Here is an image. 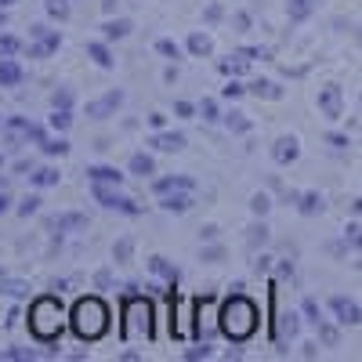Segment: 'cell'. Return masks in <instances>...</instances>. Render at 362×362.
Returning a JSON list of instances; mask_svg holds the SVG:
<instances>
[{
    "label": "cell",
    "mask_w": 362,
    "mask_h": 362,
    "mask_svg": "<svg viewBox=\"0 0 362 362\" xmlns=\"http://www.w3.org/2000/svg\"><path fill=\"white\" fill-rule=\"evenodd\" d=\"M218 326H221V334H225L232 344H243L254 329H257V305H254L250 297H243V290H235L225 305H221Z\"/></svg>",
    "instance_id": "obj_1"
},
{
    "label": "cell",
    "mask_w": 362,
    "mask_h": 362,
    "mask_svg": "<svg viewBox=\"0 0 362 362\" xmlns=\"http://www.w3.org/2000/svg\"><path fill=\"white\" fill-rule=\"evenodd\" d=\"M62 319H66V312L54 297H37L33 305H29V334H33L40 344H54L66 329Z\"/></svg>",
    "instance_id": "obj_2"
},
{
    "label": "cell",
    "mask_w": 362,
    "mask_h": 362,
    "mask_svg": "<svg viewBox=\"0 0 362 362\" xmlns=\"http://www.w3.org/2000/svg\"><path fill=\"white\" fill-rule=\"evenodd\" d=\"M69 326L80 341H98L109 329V308L102 305L98 297H80L73 312H69Z\"/></svg>",
    "instance_id": "obj_3"
},
{
    "label": "cell",
    "mask_w": 362,
    "mask_h": 362,
    "mask_svg": "<svg viewBox=\"0 0 362 362\" xmlns=\"http://www.w3.org/2000/svg\"><path fill=\"white\" fill-rule=\"evenodd\" d=\"M116 189H119V185H102V181H90V196H95L102 206L119 210V214H131V218H138V214H141V206H138L134 199H127V196H119Z\"/></svg>",
    "instance_id": "obj_4"
},
{
    "label": "cell",
    "mask_w": 362,
    "mask_h": 362,
    "mask_svg": "<svg viewBox=\"0 0 362 362\" xmlns=\"http://www.w3.org/2000/svg\"><path fill=\"white\" fill-rule=\"evenodd\" d=\"M4 138H8V145H22V141L40 145L47 134H44L40 124H29V119H22V116H11V119H4Z\"/></svg>",
    "instance_id": "obj_5"
},
{
    "label": "cell",
    "mask_w": 362,
    "mask_h": 362,
    "mask_svg": "<svg viewBox=\"0 0 362 362\" xmlns=\"http://www.w3.org/2000/svg\"><path fill=\"white\" fill-rule=\"evenodd\" d=\"M29 33L37 37V44H29V47H25V54H29V58H44V54L58 51V44H62V37H58V29H47V25H33Z\"/></svg>",
    "instance_id": "obj_6"
},
{
    "label": "cell",
    "mask_w": 362,
    "mask_h": 362,
    "mask_svg": "<svg viewBox=\"0 0 362 362\" xmlns=\"http://www.w3.org/2000/svg\"><path fill=\"white\" fill-rule=\"evenodd\" d=\"M119 105H124V90H109V95H102L98 102H87V116L109 119V116H116Z\"/></svg>",
    "instance_id": "obj_7"
},
{
    "label": "cell",
    "mask_w": 362,
    "mask_h": 362,
    "mask_svg": "<svg viewBox=\"0 0 362 362\" xmlns=\"http://www.w3.org/2000/svg\"><path fill=\"white\" fill-rule=\"evenodd\" d=\"M192 203H196V199H192V189H174V192H163V196H160V206L170 210V214H185Z\"/></svg>",
    "instance_id": "obj_8"
},
{
    "label": "cell",
    "mask_w": 362,
    "mask_h": 362,
    "mask_svg": "<svg viewBox=\"0 0 362 362\" xmlns=\"http://www.w3.org/2000/svg\"><path fill=\"white\" fill-rule=\"evenodd\" d=\"M174 189H196V181L189 174H174V177H156L153 181V192L163 196V192H174Z\"/></svg>",
    "instance_id": "obj_9"
},
{
    "label": "cell",
    "mask_w": 362,
    "mask_h": 362,
    "mask_svg": "<svg viewBox=\"0 0 362 362\" xmlns=\"http://www.w3.org/2000/svg\"><path fill=\"white\" fill-rule=\"evenodd\" d=\"M22 83V66L15 58H0V87H18Z\"/></svg>",
    "instance_id": "obj_10"
},
{
    "label": "cell",
    "mask_w": 362,
    "mask_h": 362,
    "mask_svg": "<svg viewBox=\"0 0 362 362\" xmlns=\"http://www.w3.org/2000/svg\"><path fill=\"white\" fill-rule=\"evenodd\" d=\"M153 145L160 148V153H177V148H185V134H177V131H160L153 138Z\"/></svg>",
    "instance_id": "obj_11"
},
{
    "label": "cell",
    "mask_w": 362,
    "mask_h": 362,
    "mask_svg": "<svg viewBox=\"0 0 362 362\" xmlns=\"http://www.w3.org/2000/svg\"><path fill=\"white\" fill-rule=\"evenodd\" d=\"M87 54L95 58V62H98L102 69H112V66H116V58H112V51H109V44H105V40H90V44H87Z\"/></svg>",
    "instance_id": "obj_12"
},
{
    "label": "cell",
    "mask_w": 362,
    "mask_h": 362,
    "mask_svg": "<svg viewBox=\"0 0 362 362\" xmlns=\"http://www.w3.org/2000/svg\"><path fill=\"white\" fill-rule=\"evenodd\" d=\"M58 177L62 174H58L54 167H37L33 174H29V185L33 189H51V185H58Z\"/></svg>",
    "instance_id": "obj_13"
},
{
    "label": "cell",
    "mask_w": 362,
    "mask_h": 362,
    "mask_svg": "<svg viewBox=\"0 0 362 362\" xmlns=\"http://www.w3.org/2000/svg\"><path fill=\"white\" fill-rule=\"evenodd\" d=\"M127 167H131V174H138V177H153V174H156V160L148 156V153H134Z\"/></svg>",
    "instance_id": "obj_14"
},
{
    "label": "cell",
    "mask_w": 362,
    "mask_h": 362,
    "mask_svg": "<svg viewBox=\"0 0 362 362\" xmlns=\"http://www.w3.org/2000/svg\"><path fill=\"white\" fill-rule=\"evenodd\" d=\"M297 153H300V148H297V138H279V141H276V148H272V156H276L279 163L297 160Z\"/></svg>",
    "instance_id": "obj_15"
},
{
    "label": "cell",
    "mask_w": 362,
    "mask_h": 362,
    "mask_svg": "<svg viewBox=\"0 0 362 362\" xmlns=\"http://www.w3.org/2000/svg\"><path fill=\"white\" fill-rule=\"evenodd\" d=\"M51 228H58V232H80V228H87V218L83 214H58L51 221Z\"/></svg>",
    "instance_id": "obj_16"
},
{
    "label": "cell",
    "mask_w": 362,
    "mask_h": 362,
    "mask_svg": "<svg viewBox=\"0 0 362 362\" xmlns=\"http://www.w3.org/2000/svg\"><path fill=\"white\" fill-rule=\"evenodd\" d=\"M247 62H250V58H247L243 51H239V54H228L218 69H221L225 76H243V73H247Z\"/></svg>",
    "instance_id": "obj_17"
},
{
    "label": "cell",
    "mask_w": 362,
    "mask_h": 362,
    "mask_svg": "<svg viewBox=\"0 0 362 362\" xmlns=\"http://www.w3.org/2000/svg\"><path fill=\"white\" fill-rule=\"evenodd\" d=\"M87 177L90 181H102V185H119V181H124V174H119L116 167H90Z\"/></svg>",
    "instance_id": "obj_18"
},
{
    "label": "cell",
    "mask_w": 362,
    "mask_h": 362,
    "mask_svg": "<svg viewBox=\"0 0 362 362\" xmlns=\"http://www.w3.org/2000/svg\"><path fill=\"white\" fill-rule=\"evenodd\" d=\"M148 268H153L160 279H167V283H177V268H174V264H167V257H160V254H156V257H148Z\"/></svg>",
    "instance_id": "obj_19"
},
{
    "label": "cell",
    "mask_w": 362,
    "mask_h": 362,
    "mask_svg": "<svg viewBox=\"0 0 362 362\" xmlns=\"http://www.w3.org/2000/svg\"><path fill=\"white\" fill-rule=\"evenodd\" d=\"M247 90H250L254 98H279V95H283V90H279L276 83H272V80H250V87H247Z\"/></svg>",
    "instance_id": "obj_20"
},
{
    "label": "cell",
    "mask_w": 362,
    "mask_h": 362,
    "mask_svg": "<svg viewBox=\"0 0 362 362\" xmlns=\"http://www.w3.org/2000/svg\"><path fill=\"white\" fill-rule=\"evenodd\" d=\"M102 33H105V40H119V37L131 33V22H127V18H112V22L102 25Z\"/></svg>",
    "instance_id": "obj_21"
},
{
    "label": "cell",
    "mask_w": 362,
    "mask_h": 362,
    "mask_svg": "<svg viewBox=\"0 0 362 362\" xmlns=\"http://www.w3.org/2000/svg\"><path fill=\"white\" fill-rule=\"evenodd\" d=\"M40 148H44L47 156H66V153H69V141H66L62 134H58V138H44V141H40Z\"/></svg>",
    "instance_id": "obj_22"
},
{
    "label": "cell",
    "mask_w": 362,
    "mask_h": 362,
    "mask_svg": "<svg viewBox=\"0 0 362 362\" xmlns=\"http://www.w3.org/2000/svg\"><path fill=\"white\" fill-rule=\"evenodd\" d=\"M131 254H134V239L131 235H124L119 243L112 247V257H116V264H127L131 261Z\"/></svg>",
    "instance_id": "obj_23"
},
{
    "label": "cell",
    "mask_w": 362,
    "mask_h": 362,
    "mask_svg": "<svg viewBox=\"0 0 362 362\" xmlns=\"http://www.w3.org/2000/svg\"><path fill=\"white\" fill-rule=\"evenodd\" d=\"M47 124H51V131H58V134H66V131H69V124H73V116H69V109H54V112H51V119H47Z\"/></svg>",
    "instance_id": "obj_24"
},
{
    "label": "cell",
    "mask_w": 362,
    "mask_h": 362,
    "mask_svg": "<svg viewBox=\"0 0 362 362\" xmlns=\"http://www.w3.org/2000/svg\"><path fill=\"white\" fill-rule=\"evenodd\" d=\"M0 293H8V297H25V293H29V283H25V279H0Z\"/></svg>",
    "instance_id": "obj_25"
},
{
    "label": "cell",
    "mask_w": 362,
    "mask_h": 362,
    "mask_svg": "<svg viewBox=\"0 0 362 362\" xmlns=\"http://www.w3.org/2000/svg\"><path fill=\"white\" fill-rule=\"evenodd\" d=\"M225 124H228V131H235V134H247V131H250V119H247L243 112H235V109L225 116Z\"/></svg>",
    "instance_id": "obj_26"
},
{
    "label": "cell",
    "mask_w": 362,
    "mask_h": 362,
    "mask_svg": "<svg viewBox=\"0 0 362 362\" xmlns=\"http://www.w3.org/2000/svg\"><path fill=\"white\" fill-rule=\"evenodd\" d=\"M189 51H192L196 58L210 54V37H206V33H192V37H189Z\"/></svg>",
    "instance_id": "obj_27"
},
{
    "label": "cell",
    "mask_w": 362,
    "mask_h": 362,
    "mask_svg": "<svg viewBox=\"0 0 362 362\" xmlns=\"http://www.w3.org/2000/svg\"><path fill=\"white\" fill-rule=\"evenodd\" d=\"M18 51H22L18 37H11V33H4V37H0V58H15Z\"/></svg>",
    "instance_id": "obj_28"
},
{
    "label": "cell",
    "mask_w": 362,
    "mask_h": 362,
    "mask_svg": "<svg viewBox=\"0 0 362 362\" xmlns=\"http://www.w3.org/2000/svg\"><path fill=\"white\" fill-rule=\"evenodd\" d=\"M199 116L206 119V124H214V119H221V109H218V102H214V98H203V102H199Z\"/></svg>",
    "instance_id": "obj_29"
},
{
    "label": "cell",
    "mask_w": 362,
    "mask_h": 362,
    "mask_svg": "<svg viewBox=\"0 0 362 362\" xmlns=\"http://www.w3.org/2000/svg\"><path fill=\"white\" fill-rule=\"evenodd\" d=\"M47 15L58 18V22H66L69 18V0H47Z\"/></svg>",
    "instance_id": "obj_30"
},
{
    "label": "cell",
    "mask_w": 362,
    "mask_h": 362,
    "mask_svg": "<svg viewBox=\"0 0 362 362\" xmlns=\"http://www.w3.org/2000/svg\"><path fill=\"white\" fill-rule=\"evenodd\" d=\"M156 51H160L163 58H170V62H177V58H181V47H177L174 40H156Z\"/></svg>",
    "instance_id": "obj_31"
},
{
    "label": "cell",
    "mask_w": 362,
    "mask_h": 362,
    "mask_svg": "<svg viewBox=\"0 0 362 362\" xmlns=\"http://www.w3.org/2000/svg\"><path fill=\"white\" fill-rule=\"evenodd\" d=\"M51 105H54V109H69V105H73V90H66V87H58L54 95H51Z\"/></svg>",
    "instance_id": "obj_32"
},
{
    "label": "cell",
    "mask_w": 362,
    "mask_h": 362,
    "mask_svg": "<svg viewBox=\"0 0 362 362\" xmlns=\"http://www.w3.org/2000/svg\"><path fill=\"white\" fill-rule=\"evenodd\" d=\"M37 210H40V196H25V199L18 203V214H22V218L37 214Z\"/></svg>",
    "instance_id": "obj_33"
},
{
    "label": "cell",
    "mask_w": 362,
    "mask_h": 362,
    "mask_svg": "<svg viewBox=\"0 0 362 362\" xmlns=\"http://www.w3.org/2000/svg\"><path fill=\"white\" fill-rule=\"evenodd\" d=\"M221 95H225V98H239V95H247V87H243V83H239V80L232 76V80L221 87Z\"/></svg>",
    "instance_id": "obj_34"
},
{
    "label": "cell",
    "mask_w": 362,
    "mask_h": 362,
    "mask_svg": "<svg viewBox=\"0 0 362 362\" xmlns=\"http://www.w3.org/2000/svg\"><path fill=\"white\" fill-rule=\"evenodd\" d=\"M203 18L210 22V25H214V22H221L225 18V8L218 4V0H214V4H206V11H203Z\"/></svg>",
    "instance_id": "obj_35"
},
{
    "label": "cell",
    "mask_w": 362,
    "mask_h": 362,
    "mask_svg": "<svg viewBox=\"0 0 362 362\" xmlns=\"http://www.w3.org/2000/svg\"><path fill=\"white\" fill-rule=\"evenodd\" d=\"M264 239H268V228H264V225H254L250 235H247V243H250V247H261Z\"/></svg>",
    "instance_id": "obj_36"
},
{
    "label": "cell",
    "mask_w": 362,
    "mask_h": 362,
    "mask_svg": "<svg viewBox=\"0 0 362 362\" xmlns=\"http://www.w3.org/2000/svg\"><path fill=\"white\" fill-rule=\"evenodd\" d=\"M250 210H254V214L261 218L264 210H268V196H264V192H254V196H250Z\"/></svg>",
    "instance_id": "obj_37"
},
{
    "label": "cell",
    "mask_w": 362,
    "mask_h": 362,
    "mask_svg": "<svg viewBox=\"0 0 362 362\" xmlns=\"http://www.w3.org/2000/svg\"><path fill=\"white\" fill-rule=\"evenodd\" d=\"M185 358H210V344H206V341H199L196 348H189V351H185Z\"/></svg>",
    "instance_id": "obj_38"
},
{
    "label": "cell",
    "mask_w": 362,
    "mask_h": 362,
    "mask_svg": "<svg viewBox=\"0 0 362 362\" xmlns=\"http://www.w3.org/2000/svg\"><path fill=\"white\" fill-rule=\"evenodd\" d=\"M334 308L344 315V322H355V319H358V315H355V308H351V305H344V300H334Z\"/></svg>",
    "instance_id": "obj_39"
},
{
    "label": "cell",
    "mask_w": 362,
    "mask_h": 362,
    "mask_svg": "<svg viewBox=\"0 0 362 362\" xmlns=\"http://www.w3.org/2000/svg\"><path fill=\"white\" fill-rule=\"evenodd\" d=\"M174 112H177V116H192V112H199V105H192V102H174Z\"/></svg>",
    "instance_id": "obj_40"
},
{
    "label": "cell",
    "mask_w": 362,
    "mask_h": 362,
    "mask_svg": "<svg viewBox=\"0 0 362 362\" xmlns=\"http://www.w3.org/2000/svg\"><path fill=\"white\" fill-rule=\"evenodd\" d=\"M0 358H33V351H25V348H8V351H0Z\"/></svg>",
    "instance_id": "obj_41"
},
{
    "label": "cell",
    "mask_w": 362,
    "mask_h": 362,
    "mask_svg": "<svg viewBox=\"0 0 362 362\" xmlns=\"http://www.w3.org/2000/svg\"><path fill=\"white\" fill-rule=\"evenodd\" d=\"M232 25H235V29H250V15H247V11H235V15H232Z\"/></svg>",
    "instance_id": "obj_42"
},
{
    "label": "cell",
    "mask_w": 362,
    "mask_h": 362,
    "mask_svg": "<svg viewBox=\"0 0 362 362\" xmlns=\"http://www.w3.org/2000/svg\"><path fill=\"white\" fill-rule=\"evenodd\" d=\"M322 105H326L329 112H337V90H326V95H322Z\"/></svg>",
    "instance_id": "obj_43"
},
{
    "label": "cell",
    "mask_w": 362,
    "mask_h": 362,
    "mask_svg": "<svg viewBox=\"0 0 362 362\" xmlns=\"http://www.w3.org/2000/svg\"><path fill=\"white\" fill-rule=\"evenodd\" d=\"M221 257H225L221 247H206V250H203V261H221Z\"/></svg>",
    "instance_id": "obj_44"
},
{
    "label": "cell",
    "mask_w": 362,
    "mask_h": 362,
    "mask_svg": "<svg viewBox=\"0 0 362 362\" xmlns=\"http://www.w3.org/2000/svg\"><path fill=\"white\" fill-rule=\"evenodd\" d=\"M163 124H167V116H163V112H153V116H148V127H156V131H163Z\"/></svg>",
    "instance_id": "obj_45"
},
{
    "label": "cell",
    "mask_w": 362,
    "mask_h": 362,
    "mask_svg": "<svg viewBox=\"0 0 362 362\" xmlns=\"http://www.w3.org/2000/svg\"><path fill=\"white\" fill-rule=\"evenodd\" d=\"M268 261H272V257H264V254L254 257V272H257V276H261V272H268Z\"/></svg>",
    "instance_id": "obj_46"
},
{
    "label": "cell",
    "mask_w": 362,
    "mask_h": 362,
    "mask_svg": "<svg viewBox=\"0 0 362 362\" xmlns=\"http://www.w3.org/2000/svg\"><path fill=\"white\" fill-rule=\"evenodd\" d=\"M199 235H203V239H218V225H203Z\"/></svg>",
    "instance_id": "obj_47"
},
{
    "label": "cell",
    "mask_w": 362,
    "mask_h": 362,
    "mask_svg": "<svg viewBox=\"0 0 362 362\" xmlns=\"http://www.w3.org/2000/svg\"><path fill=\"white\" fill-rule=\"evenodd\" d=\"M305 11H308V0H293V18H300Z\"/></svg>",
    "instance_id": "obj_48"
},
{
    "label": "cell",
    "mask_w": 362,
    "mask_h": 362,
    "mask_svg": "<svg viewBox=\"0 0 362 362\" xmlns=\"http://www.w3.org/2000/svg\"><path fill=\"white\" fill-rule=\"evenodd\" d=\"M283 329H286V334H293V329H297V315H283Z\"/></svg>",
    "instance_id": "obj_49"
},
{
    "label": "cell",
    "mask_w": 362,
    "mask_h": 362,
    "mask_svg": "<svg viewBox=\"0 0 362 362\" xmlns=\"http://www.w3.org/2000/svg\"><path fill=\"white\" fill-rule=\"evenodd\" d=\"M102 8H105V15H112L119 8V0H102Z\"/></svg>",
    "instance_id": "obj_50"
},
{
    "label": "cell",
    "mask_w": 362,
    "mask_h": 362,
    "mask_svg": "<svg viewBox=\"0 0 362 362\" xmlns=\"http://www.w3.org/2000/svg\"><path fill=\"white\" fill-rule=\"evenodd\" d=\"M305 312H308V315H312V319H315V322H319V308H315V305H312V300H305Z\"/></svg>",
    "instance_id": "obj_51"
},
{
    "label": "cell",
    "mask_w": 362,
    "mask_h": 362,
    "mask_svg": "<svg viewBox=\"0 0 362 362\" xmlns=\"http://www.w3.org/2000/svg\"><path fill=\"white\" fill-rule=\"evenodd\" d=\"M8 203H11V199H8V192L0 189V214H4V210H8Z\"/></svg>",
    "instance_id": "obj_52"
},
{
    "label": "cell",
    "mask_w": 362,
    "mask_h": 362,
    "mask_svg": "<svg viewBox=\"0 0 362 362\" xmlns=\"http://www.w3.org/2000/svg\"><path fill=\"white\" fill-rule=\"evenodd\" d=\"M11 4H18V0H0V8H11Z\"/></svg>",
    "instance_id": "obj_53"
},
{
    "label": "cell",
    "mask_w": 362,
    "mask_h": 362,
    "mask_svg": "<svg viewBox=\"0 0 362 362\" xmlns=\"http://www.w3.org/2000/svg\"><path fill=\"white\" fill-rule=\"evenodd\" d=\"M0 279H4V268H0Z\"/></svg>",
    "instance_id": "obj_54"
},
{
    "label": "cell",
    "mask_w": 362,
    "mask_h": 362,
    "mask_svg": "<svg viewBox=\"0 0 362 362\" xmlns=\"http://www.w3.org/2000/svg\"><path fill=\"white\" fill-rule=\"evenodd\" d=\"M0 25H4V15H0Z\"/></svg>",
    "instance_id": "obj_55"
},
{
    "label": "cell",
    "mask_w": 362,
    "mask_h": 362,
    "mask_svg": "<svg viewBox=\"0 0 362 362\" xmlns=\"http://www.w3.org/2000/svg\"><path fill=\"white\" fill-rule=\"evenodd\" d=\"M0 167H4V156H0Z\"/></svg>",
    "instance_id": "obj_56"
}]
</instances>
